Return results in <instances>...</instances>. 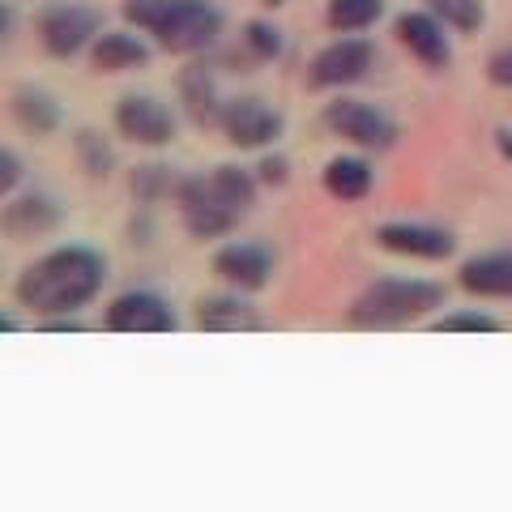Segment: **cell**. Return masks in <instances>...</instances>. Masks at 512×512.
<instances>
[{"mask_svg":"<svg viewBox=\"0 0 512 512\" xmlns=\"http://www.w3.org/2000/svg\"><path fill=\"white\" fill-rule=\"evenodd\" d=\"M448 308L444 282L431 278H376L372 286L350 299L346 325L363 333H389V329H410L419 320L436 316Z\"/></svg>","mask_w":512,"mask_h":512,"instance_id":"cell-3","label":"cell"},{"mask_svg":"<svg viewBox=\"0 0 512 512\" xmlns=\"http://www.w3.org/2000/svg\"><path fill=\"white\" fill-rule=\"evenodd\" d=\"M256 171L239 167V163H218L214 171L201 175H180V188H175V210L192 239H222L231 235L239 222L252 214L256 205Z\"/></svg>","mask_w":512,"mask_h":512,"instance_id":"cell-2","label":"cell"},{"mask_svg":"<svg viewBox=\"0 0 512 512\" xmlns=\"http://www.w3.org/2000/svg\"><path fill=\"white\" fill-rule=\"evenodd\" d=\"M457 286L478 299H512V248L478 252L470 261H461Z\"/></svg>","mask_w":512,"mask_h":512,"instance_id":"cell-17","label":"cell"},{"mask_svg":"<svg viewBox=\"0 0 512 512\" xmlns=\"http://www.w3.org/2000/svg\"><path fill=\"white\" fill-rule=\"evenodd\" d=\"M376 60H380V52H376L372 39H363V35H338V39L325 43L312 56L308 82L316 90H350V86H359V82L372 77Z\"/></svg>","mask_w":512,"mask_h":512,"instance_id":"cell-7","label":"cell"},{"mask_svg":"<svg viewBox=\"0 0 512 512\" xmlns=\"http://www.w3.org/2000/svg\"><path fill=\"white\" fill-rule=\"evenodd\" d=\"M39 329H47V333H77V329H86L77 316H52V320H43Z\"/></svg>","mask_w":512,"mask_h":512,"instance_id":"cell-30","label":"cell"},{"mask_svg":"<svg viewBox=\"0 0 512 512\" xmlns=\"http://www.w3.org/2000/svg\"><path fill=\"white\" fill-rule=\"evenodd\" d=\"M150 56H154V47L141 39V30L137 35L133 30H103L90 47L94 73H137L150 64Z\"/></svg>","mask_w":512,"mask_h":512,"instance_id":"cell-18","label":"cell"},{"mask_svg":"<svg viewBox=\"0 0 512 512\" xmlns=\"http://www.w3.org/2000/svg\"><path fill=\"white\" fill-rule=\"evenodd\" d=\"M244 52L256 60V64H269V60H282V52H286V35L274 26V22H265V18H252V22H244Z\"/></svg>","mask_w":512,"mask_h":512,"instance_id":"cell-23","label":"cell"},{"mask_svg":"<svg viewBox=\"0 0 512 512\" xmlns=\"http://www.w3.org/2000/svg\"><path fill=\"white\" fill-rule=\"evenodd\" d=\"M320 120H325V128L333 137H342L346 146H355L363 154H384V150L397 146V137H402L397 120L380 103L350 99V94H338L333 103H325Z\"/></svg>","mask_w":512,"mask_h":512,"instance_id":"cell-5","label":"cell"},{"mask_svg":"<svg viewBox=\"0 0 512 512\" xmlns=\"http://www.w3.org/2000/svg\"><path fill=\"white\" fill-rule=\"evenodd\" d=\"M252 171H256V180H261L265 188H282L286 180H291V163H286L282 154H274V150H265L261 163H256Z\"/></svg>","mask_w":512,"mask_h":512,"instance_id":"cell-27","label":"cell"},{"mask_svg":"<svg viewBox=\"0 0 512 512\" xmlns=\"http://www.w3.org/2000/svg\"><path fill=\"white\" fill-rule=\"evenodd\" d=\"M320 184H325V192L333 201H342V205H355L363 197H372V188H376V167L359 154H333L325 171H320Z\"/></svg>","mask_w":512,"mask_h":512,"instance_id":"cell-19","label":"cell"},{"mask_svg":"<svg viewBox=\"0 0 512 512\" xmlns=\"http://www.w3.org/2000/svg\"><path fill=\"white\" fill-rule=\"evenodd\" d=\"M22 154L18 150H5V175H0V188H5V197H13L18 192V184H22Z\"/></svg>","mask_w":512,"mask_h":512,"instance_id":"cell-29","label":"cell"},{"mask_svg":"<svg viewBox=\"0 0 512 512\" xmlns=\"http://www.w3.org/2000/svg\"><path fill=\"white\" fill-rule=\"evenodd\" d=\"M487 82L500 86V90H512V43L500 47V52L487 60Z\"/></svg>","mask_w":512,"mask_h":512,"instance_id":"cell-28","label":"cell"},{"mask_svg":"<svg viewBox=\"0 0 512 512\" xmlns=\"http://www.w3.org/2000/svg\"><path fill=\"white\" fill-rule=\"evenodd\" d=\"M103 329L107 333H175L180 316H175L171 299H163L158 291H124L107 303Z\"/></svg>","mask_w":512,"mask_h":512,"instance_id":"cell-11","label":"cell"},{"mask_svg":"<svg viewBox=\"0 0 512 512\" xmlns=\"http://www.w3.org/2000/svg\"><path fill=\"white\" fill-rule=\"evenodd\" d=\"M192 325L201 333H261L269 329V320L244 291H222V295H201Z\"/></svg>","mask_w":512,"mask_h":512,"instance_id":"cell-14","label":"cell"},{"mask_svg":"<svg viewBox=\"0 0 512 512\" xmlns=\"http://www.w3.org/2000/svg\"><path fill=\"white\" fill-rule=\"evenodd\" d=\"M180 107L188 111V120L197 128L222 124L227 99H222V90H218V69L210 60H192L188 69H180Z\"/></svg>","mask_w":512,"mask_h":512,"instance_id":"cell-16","label":"cell"},{"mask_svg":"<svg viewBox=\"0 0 512 512\" xmlns=\"http://www.w3.org/2000/svg\"><path fill=\"white\" fill-rule=\"evenodd\" d=\"M222 9L214 0H171L167 13L154 22L150 39L167 56H205L222 39Z\"/></svg>","mask_w":512,"mask_h":512,"instance_id":"cell-4","label":"cell"},{"mask_svg":"<svg viewBox=\"0 0 512 512\" xmlns=\"http://www.w3.org/2000/svg\"><path fill=\"white\" fill-rule=\"evenodd\" d=\"M180 175H171V167H137L133 171V197L141 205H154L158 197H175Z\"/></svg>","mask_w":512,"mask_h":512,"instance_id":"cell-26","label":"cell"},{"mask_svg":"<svg viewBox=\"0 0 512 512\" xmlns=\"http://www.w3.org/2000/svg\"><path fill=\"white\" fill-rule=\"evenodd\" d=\"M431 329L436 333H500L504 320L483 308H457V312H440L431 320Z\"/></svg>","mask_w":512,"mask_h":512,"instance_id":"cell-25","label":"cell"},{"mask_svg":"<svg viewBox=\"0 0 512 512\" xmlns=\"http://www.w3.org/2000/svg\"><path fill=\"white\" fill-rule=\"evenodd\" d=\"M73 154H77V167H82L90 180H107V175L116 171V146H111L99 128H77Z\"/></svg>","mask_w":512,"mask_h":512,"instance_id":"cell-22","label":"cell"},{"mask_svg":"<svg viewBox=\"0 0 512 512\" xmlns=\"http://www.w3.org/2000/svg\"><path fill=\"white\" fill-rule=\"evenodd\" d=\"M384 18V0H329L325 22L333 35H363Z\"/></svg>","mask_w":512,"mask_h":512,"instance_id":"cell-21","label":"cell"},{"mask_svg":"<svg viewBox=\"0 0 512 512\" xmlns=\"http://www.w3.org/2000/svg\"><path fill=\"white\" fill-rule=\"evenodd\" d=\"M274 252L265 244H252V239H231L214 252V274L231 286V291H244V295H256L274 282Z\"/></svg>","mask_w":512,"mask_h":512,"instance_id":"cell-13","label":"cell"},{"mask_svg":"<svg viewBox=\"0 0 512 512\" xmlns=\"http://www.w3.org/2000/svg\"><path fill=\"white\" fill-rule=\"evenodd\" d=\"M448 30L453 26L431 9H406V13H397V22H393L397 43H402L423 69H436V73L453 64V35H448Z\"/></svg>","mask_w":512,"mask_h":512,"instance_id":"cell-10","label":"cell"},{"mask_svg":"<svg viewBox=\"0 0 512 512\" xmlns=\"http://www.w3.org/2000/svg\"><path fill=\"white\" fill-rule=\"evenodd\" d=\"M376 248L389 256H410V261H448L457 252V235L431 222H380Z\"/></svg>","mask_w":512,"mask_h":512,"instance_id":"cell-12","label":"cell"},{"mask_svg":"<svg viewBox=\"0 0 512 512\" xmlns=\"http://www.w3.org/2000/svg\"><path fill=\"white\" fill-rule=\"evenodd\" d=\"M261 5H265V9H282V5H286V0H261Z\"/></svg>","mask_w":512,"mask_h":512,"instance_id":"cell-32","label":"cell"},{"mask_svg":"<svg viewBox=\"0 0 512 512\" xmlns=\"http://www.w3.org/2000/svg\"><path fill=\"white\" fill-rule=\"evenodd\" d=\"M103 9L86 5V0H56V5H47L35 22V35L43 43L47 56L56 60H73L94 47V39L103 35Z\"/></svg>","mask_w":512,"mask_h":512,"instance_id":"cell-6","label":"cell"},{"mask_svg":"<svg viewBox=\"0 0 512 512\" xmlns=\"http://www.w3.org/2000/svg\"><path fill=\"white\" fill-rule=\"evenodd\" d=\"M427 9L440 13L457 35H474L487 22V0H427Z\"/></svg>","mask_w":512,"mask_h":512,"instance_id":"cell-24","label":"cell"},{"mask_svg":"<svg viewBox=\"0 0 512 512\" xmlns=\"http://www.w3.org/2000/svg\"><path fill=\"white\" fill-rule=\"evenodd\" d=\"M495 150H500V158H508V163H512V128L508 124L495 128Z\"/></svg>","mask_w":512,"mask_h":512,"instance_id":"cell-31","label":"cell"},{"mask_svg":"<svg viewBox=\"0 0 512 512\" xmlns=\"http://www.w3.org/2000/svg\"><path fill=\"white\" fill-rule=\"evenodd\" d=\"M103 282H107V256L99 248L60 244L22 269L18 282H13V299L39 320L77 316L103 295Z\"/></svg>","mask_w":512,"mask_h":512,"instance_id":"cell-1","label":"cell"},{"mask_svg":"<svg viewBox=\"0 0 512 512\" xmlns=\"http://www.w3.org/2000/svg\"><path fill=\"white\" fill-rule=\"evenodd\" d=\"M9 111L30 137H52V133H60V124H64V107H60L56 94L43 90V86H30V82L13 86Z\"/></svg>","mask_w":512,"mask_h":512,"instance_id":"cell-20","label":"cell"},{"mask_svg":"<svg viewBox=\"0 0 512 512\" xmlns=\"http://www.w3.org/2000/svg\"><path fill=\"white\" fill-rule=\"evenodd\" d=\"M60 222H64V210L47 192H13V197H5V210H0V231H5L13 244L52 235V231H60Z\"/></svg>","mask_w":512,"mask_h":512,"instance_id":"cell-15","label":"cell"},{"mask_svg":"<svg viewBox=\"0 0 512 512\" xmlns=\"http://www.w3.org/2000/svg\"><path fill=\"white\" fill-rule=\"evenodd\" d=\"M222 133L235 150H274L282 133H286V116L269 103V99H256V94H244V99H227V111H222Z\"/></svg>","mask_w":512,"mask_h":512,"instance_id":"cell-8","label":"cell"},{"mask_svg":"<svg viewBox=\"0 0 512 512\" xmlns=\"http://www.w3.org/2000/svg\"><path fill=\"white\" fill-rule=\"evenodd\" d=\"M116 133L141 150H167L180 133V120L158 94H124L116 103Z\"/></svg>","mask_w":512,"mask_h":512,"instance_id":"cell-9","label":"cell"}]
</instances>
